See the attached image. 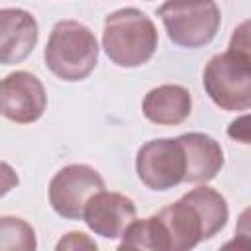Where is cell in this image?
Here are the masks:
<instances>
[{
  "label": "cell",
  "mask_w": 251,
  "mask_h": 251,
  "mask_svg": "<svg viewBox=\"0 0 251 251\" xmlns=\"http://www.w3.org/2000/svg\"><path fill=\"white\" fill-rule=\"evenodd\" d=\"M155 216L165 231L167 251H188L220 233L227 224L229 212L226 198L218 190L198 186Z\"/></svg>",
  "instance_id": "6da1fadb"
},
{
  "label": "cell",
  "mask_w": 251,
  "mask_h": 251,
  "mask_svg": "<svg viewBox=\"0 0 251 251\" xmlns=\"http://www.w3.org/2000/svg\"><path fill=\"white\" fill-rule=\"evenodd\" d=\"M159 45L153 20L137 8H120L106 16L102 47L108 59L124 69L141 67L151 61Z\"/></svg>",
  "instance_id": "7a4b0ae2"
},
{
  "label": "cell",
  "mask_w": 251,
  "mask_h": 251,
  "mask_svg": "<svg viewBox=\"0 0 251 251\" xmlns=\"http://www.w3.org/2000/svg\"><path fill=\"white\" fill-rule=\"evenodd\" d=\"M98 41L90 27L76 20L53 25L43 57L47 69L65 82L84 80L98 65Z\"/></svg>",
  "instance_id": "3957f363"
},
{
  "label": "cell",
  "mask_w": 251,
  "mask_h": 251,
  "mask_svg": "<svg viewBox=\"0 0 251 251\" xmlns=\"http://www.w3.org/2000/svg\"><path fill=\"white\" fill-rule=\"evenodd\" d=\"M210 100L226 112H245L251 106V55L229 47L214 55L202 75Z\"/></svg>",
  "instance_id": "277c9868"
},
{
  "label": "cell",
  "mask_w": 251,
  "mask_h": 251,
  "mask_svg": "<svg viewBox=\"0 0 251 251\" xmlns=\"http://www.w3.org/2000/svg\"><path fill=\"white\" fill-rule=\"evenodd\" d=\"M169 39L184 49H198L214 41L222 14L216 0H167L159 6Z\"/></svg>",
  "instance_id": "5b68a950"
},
{
  "label": "cell",
  "mask_w": 251,
  "mask_h": 251,
  "mask_svg": "<svg viewBox=\"0 0 251 251\" xmlns=\"http://www.w3.org/2000/svg\"><path fill=\"white\" fill-rule=\"evenodd\" d=\"M184 151L178 139L159 137L143 143L135 157L139 180L157 192L171 190L184 182Z\"/></svg>",
  "instance_id": "8992f818"
},
{
  "label": "cell",
  "mask_w": 251,
  "mask_h": 251,
  "mask_svg": "<svg viewBox=\"0 0 251 251\" xmlns=\"http://www.w3.org/2000/svg\"><path fill=\"white\" fill-rule=\"evenodd\" d=\"M98 190H104L98 171L82 163L67 165L49 182V204L65 220H82L84 204Z\"/></svg>",
  "instance_id": "52a82bcc"
},
{
  "label": "cell",
  "mask_w": 251,
  "mask_h": 251,
  "mask_svg": "<svg viewBox=\"0 0 251 251\" xmlns=\"http://www.w3.org/2000/svg\"><path fill=\"white\" fill-rule=\"evenodd\" d=\"M47 108L43 82L27 73L14 71L0 80V114L16 124L37 122Z\"/></svg>",
  "instance_id": "ba28073f"
},
{
  "label": "cell",
  "mask_w": 251,
  "mask_h": 251,
  "mask_svg": "<svg viewBox=\"0 0 251 251\" xmlns=\"http://www.w3.org/2000/svg\"><path fill=\"white\" fill-rule=\"evenodd\" d=\"M137 208L133 200L120 192H94L82 210V220L90 231L104 239H116L124 233L127 224L135 220Z\"/></svg>",
  "instance_id": "9c48e42d"
},
{
  "label": "cell",
  "mask_w": 251,
  "mask_h": 251,
  "mask_svg": "<svg viewBox=\"0 0 251 251\" xmlns=\"http://www.w3.org/2000/svg\"><path fill=\"white\" fill-rule=\"evenodd\" d=\"M39 37L37 20L22 8L0 10V65L25 61Z\"/></svg>",
  "instance_id": "30bf717a"
},
{
  "label": "cell",
  "mask_w": 251,
  "mask_h": 251,
  "mask_svg": "<svg viewBox=\"0 0 251 251\" xmlns=\"http://www.w3.org/2000/svg\"><path fill=\"white\" fill-rule=\"evenodd\" d=\"M184 151V182L204 184L224 169V149L208 133L190 131L176 137Z\"/></svg>",
  "instance_id": "8fae6325"
},
{
  "label": "cell",
  "mask_w": 251,
  "mask_h": 251,
  "mask_svg": "<svg viewBox=\"0 0 251 251\" xmlns=\"http://www.w3.org/2000/svg\"><path fill=\"white\" fill-rule=\"evenodd\" d=\"M143 116L157 126H178L192 110V96L180 84H161L143 98Z\"/></svg>",
  "instance_id": "7c38bea8"
},
{
  "label": "cell",
  "mask_w": 251,
  "mask_h": 251,
  "mask_svg": "<svg viewBox=\"0 0 251 251\" xmlns=\"http://www.w3.org/2000/svg\"><path fill=\"white\" fill-rule=\"evenodd\" d=\"M120 249H149V251H167L165 231L157 216L131 220L124 233L120 235Z\"/></svg>",
  "instance_id": "4fadbf2b"
},
{
  "label": "cell",
  "mask_w": 251,
  "mask_h": 251,
  "mask_svg": "<svg viewBox=\"0 0 251 251\" xmlns=\"http://www.w3.org/2000/svg\"><path fill=\"white\" fill-rule=\"evenodd\" d=\"M35 229L22 218L0 216V251H35Z\"/></svg>",
  "instance_id": "5bb4252c"
},
{
  "label": "cell",
  "mask_w": 251,
  "mask_h": 251,
  "mask_svg": "<svg viewBox=\"0 0 251 251\" xmlns=\"http://www.w3.org/2000/svg\"><path fill=\"white\" fill-rule=\"evenodd\" d=\"M63 249H96V243L86 233L71 231L57 243V251H63Z\"/></svg>",
  "instance_id": "9a60e30c"
},
{
  "label": "cell",
  "mask_w": 251,
  "mask_h": 251,
  "mask_svg": "<svg viewBox=\"0 0 251 251\" xmlns=\"http://www.w3.org/2000/svg\"><path fill=\"white\" fill-rule=\"evenodd\" d=\"M18 184H20V178H18V173L14 171V167L0 161V198L4 194H8L12 188H16Z\"/></svg>",
  "instance_id": "2e32d148"
},
{
  "label": "cell",
  "mask_w": 251,
  "mask_h": 251,
  "mask_svg": "<svg viewBox=\"0 0 251 251\" xmlns=\"http://www.w3.org/2000/svg\"><path fill=\"white\" fill-rule=\"evenodd\" d=\"M245 124H247V116H241L237 122H231L229 129H227L229 137H233V139H237L241 143H249V133H247V126Z\"/></svg>",
  "instance_id": "e0dca14e"
}]
</instances>
